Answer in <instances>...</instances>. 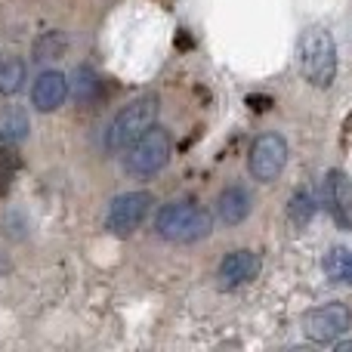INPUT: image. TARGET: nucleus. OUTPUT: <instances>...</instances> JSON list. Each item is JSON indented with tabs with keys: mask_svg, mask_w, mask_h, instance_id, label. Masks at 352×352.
I'll return each mask as SVG.
<instances>
[{
	"mask_svg": "<svg viewBox=\"0 0 352 352\" xmlns=\"http://www.w3.org/2000/svg\"><path fill=\"white\" fill-rule=\"evenodd\" d=\"M167 161H170V133L164 127H152L127 146L124 155V167L133 176H155L158 170H164Z\"/></svg>",
	"mask_w": 352,
	"mask_h": 352,
	"instance_id": "20e7f679",
	"label": "nucleus"
},
{
	"mask_svg": "<svg viewBox=\"0 0 352 352\" xmlns=\"http://www.w3.org/2000/svg\"><path fill=\"white\" fill-rule=\"evenodd\" d=\"M25 78H28V68L19 56H3L0 59V93L3 96H16L25 87Z\"/></svg>",
	"mask_w": 352,
	"mask_h": 352,
	"instance_id": "4468645a",
	"label": "nucleus"
},
{
	"mask_svg": "<svg viewBox=\"0 0 352 352\" xmlns=\"http://www.w3.org/2000/svg\"><path fill=\"white\" fill-rule=\"evenodd\" d=\"M16 170H19V158L12 148H0V195L10 192L12 179H16Z\"/></svg>",
	"mask_w": 352,
	"mask_h": 352,
	"instance_id": "a211bd4d",
	"label": "nucleus"
},
{
	"mask_svg": "<svg viewBox=\"0 0 352 352\" xmlns=\"http://www.w3.org/2000/svg\"><path fill=\"white\" fill-rule=\"evenodd\" d=\"M287 140L281 133H260L250 142L248 152V170L256 182H275L287 164Z\"/></svg>",
	"mask_w": 352,
	"mask_h": 352,
	"instance_id": "39448f33",
	"label": "nucleus"
},
{
	"mask_svg": "<svg viewBox=\"0 0 352 352\" xmlns=\"http://www.w3.org/2000/svg\"><path fill=\"white\" fill-rule=\"evenodd\" d=\"M152 204H155L152 192H124V195H118L109 207L105 226H109V232H115V235H130V232H136L142 223H146V217L152 213Z\"/></svg>",
	"mask_w": 352,
	"mask_h": 352,
	"instance_id": "423d86ee",
	"label": "nucleus"
},
{
	"mask_svg": "<svg viewBox=\"0 0 352 352\" xmlns=\"http://www.w3.org/2000/svg\"><path fill=\"white\" fill-rule=\"evenodd\" d=\"M158 111H161V99L155 96V93H146V96L133 99L130 105H124L115 115V121L109 124V130H105V148H111V152H127V146H133L146 130L155 127Z\"/></svg>",
	"mask_w": 352,
	"mask_h": 352,
	"instance_id": "7ed1b4c3",
	"label": "nucleus"
},
{
	"mask_svg": "<svg viewBox=\"0 0 352 352\" xmlns=\"http://www.w3.org/2000/svg\"><path fill=\"white\" fill-rule=\"evenodd\" d=\"M68 90L74 93V99H80V102H96L99 93H102V78H99L93 68L80 65L74 68V80H68Z\"/></svg>",
	"mask_w": 352,
	"mask_h": 352,
	"instance_id": "ddd939ff",
	"label": "nucleus"
},
{
	"mask_svg": "<svg viewBox=\"0 0 352 352\" xmlns=\"http://www.w3.org/2000/svg\"><path fill=\"white\" fill-rule=\"evenodd\" d=\"M155 232L164 241L173 244H195L213 232V217L195 201H173L164 204L155 217Z\"/></svg>",
	"mask_w": 352,
	"mask_h": 352,
	"instance_id": "f03ea898",
	"label": "nucleus"
},
{
	"mask_svg": "<svg viewBox=\"0 0 352 352\" xmlns=\"http://www.w3.org/2000/svg\"><path fill=\"white\" fill-rule=\"evenodd\" d=\"M352 324V312L343 303H324L303 316V334L312 343H334L340 340Z\"/></svg>",
	"mask_w": 352,
	"mask_h": 352,
	"instance_id": "0eeeda50",
	"label": "nucleus"
},
{
	"mask_svg": "<svg viewBox=\"0 0 352 352\" xmlns=\"http://www.w3.org/2000/svg\"><path fill=\"white\" fill-rule=\"evenodd\" d=\"M260 272V256L254 250H229L217 269V285L223 291H235V287L248 285Z\"/></svg>",
	"mask_w": 352,
	"mask_h": 352,
	"instance_id": "6e6552de",
	"label": "nucleus"
},
{
	"mask_svg": "<svg viewBox=\"0 0 352 352\" xmlns=\"http://www.w3.org/2000/svg\"><path fill=\"white\" fill-rule=\"evenodd\" d=\"M254 210V195L244 186H229L217 198V217L223 226H241Z\"/></svg>",
	"mask_w": 352,
	"mask_h": 352,
	"instance_id": "9b49d317",
	"label": "nucleus"
},
{
	"mask_svg": "<svg viewBox=\"0 0 352 352\" xmlns=\"http://www.w3.org/2000/svg\"><path fill=\"white\" fill-rule=\"evenodd\" d=\"M318 213V204H316V195L309 188H300L294 192V198L287 201V219H291L294 229H306V226L316 219Z\"/></svg>",
	"mask_w": 352,
	"mask_h": 352,
	"instance_id": "f8f14e48",
	"label": "nucleus"
},
{
	"mask_svg": "<svg viewBox=\"0 0 352 352\" xmlns=\"http://www.w3.org/2000/svg\"><path fill=\"white\" fill-rule=\"evenodd\" d=\"M324 275L337 285H352V248H331L324 256Z\"/></svg>",
	"mask_w": 352,
	"mask_h": 352,
	"instance_id": "dca6fc26",
	"label": "nucleus"
},
{
	"mask_svg": "<svg viewBox=\"0 0 352 352\" xmlns=\"http://www.w3.org/2000/svg\"><path fill=\"white\" fill-rule=\"evenodd\" d=\"M31 124H28V115H25L19 105H10V109L0 115V140L6 142H22L28 136Z\"/></svg>",
	"mask_w": 352,
	"mask_h": 352,
	"instance_id": "f3484780",
	"label": "nucleus"
},
{
	"mask_svg": "<svg viewBox=\"0 0 352 352\" xmlns=\"http://www.w3.org/2000/svg\"><path fill=\"white\" fill-rule=\"evenodd\" d=\"M300 56V74L306 78L309 87L328 90L337 80V43L324 28H306L297 41Z\"/></svg>",
	"mask_w": 352,
	"mask_h": 352,
	"instance_id": "f257e3e1",
	"label": "nucleus"
},
{
	"mask_svg": "<svg viewBox=\"0 0 352 352\" xmlns=\"http://www.w3.org/2000/svg\"><path fill=\"white\" fill-rule=\"evenodd\" d=\"M324 204L340 229H352V179L346 170H331L324 179Z\"/></svg>",
	"mask_w": 352,
	"mask_h": 352,
	"instance_id": "1a4fd4ad",
	"label": "nucleus"
},
{
	"mask_svg": "<svg viewBox=\"0 0 352 352\" xmlns=\"http://www.w3.org/2000/svg\"><path fill=\"white\" fill-rule=\"evenodd\" d=\"M68 78L62 72H43V74H37L34 78V87H31V105H34L37 111H56L59 105H65V99H68Z\"/></svg>",
	"mask_w": 352,
	"mask_h": 352,
	"instance_id": "9d476101",
	"label": "nucleus"
},
{
	"mask_svg": "<svg viewBox=\"0 0 352 352\" xmlns=\"http://www.w3.org/2000/svg\"><path fill=\"white\" fill-rule=\"evenodd\" d=\"M68 50V37L65 31L53 28V31H43L41 37L34 41L31 53H34V62H53V59H62Z\"/></svg>",
	"mask_w": 352,
	"mask_h": 352,
	"instance_id": "2eb2a0df",
	"label": "nucleus"
}]
</instances>
